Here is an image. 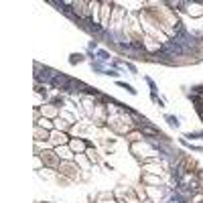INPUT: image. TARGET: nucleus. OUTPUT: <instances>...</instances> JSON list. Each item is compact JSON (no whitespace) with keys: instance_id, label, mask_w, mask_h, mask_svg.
<instances>
[{"instance_id":"nucleus-12","label":"nucleus","mask_w":203,"mask_h":203,"mask_svg":"<svg viewBox=\"0 0 203 203\" xmlns=\"http://www.w3.org/2000/svg\"><path fill=\"white\" fill-rule=\"evenodd\" d=\"M89 67H92V71L97 73V75H106V71H108V65H106V63H102V61H97V59L89 63Z\"/></svg>"},{"instance_id":"nucleus-13","label":"nucleus","mask_w":203,"mask_h":203,"mask_svg":"<svg viewBox=\"0 0 203 203\" xmlns=\"http://www.w3.org/2000/svg\"><path fill=\"white\" fill-rule=\"evenodd\" d=\"M96 55H97V61L106 63V65H110V61L114 59V57H112V53L108 51V49H97V51H96Z\"/></svg>"},{"instance_id":"nucleus-27","label":"nucleus","mask_w":203,"mask_h":203,"mask_svg":"<svg viewBox=\"0 0 203 203\" xmlns=\"http://www.w3.org/2000/svg\"><path fill=\"white\" fill-rule=\"evenodd\" d=\"M144 81L148 83V87H150V93H156V92H159V85L155 83V79H150V77H144Z\"/></svg>"},{"instance_id":"nucleus-29","label":"nucleus","mask_w":203,"mask_h":203,"mask_svg":"<svg viewBox=\"0 0 203 203\" xmlns=\"http://www.w3.org/2000/svg\"><path fill=\"white\" fill-rule=\"evenodd\" d=\"M106 75H108V77H114L116 81H118V77H120V73H118V69H112V67H108Z\"/></svg>"},{"instance_id":"nucleus-31","label":"nucleus","mask_w":203,"mask_h":203,"mask_svg":"<svg viewBox=\"0 0 203 203\" xmlns=\"http://www.w3.org/2000/svg\"><path fill=\"white\" fill-rule=\"evenodd\" d=\"M87 49H89V51H97V49H100V47H97V41L92 39L89 43H87Z\"/></svg>"},{"instance_id":"nucleus-22","label":"nucleus","mask_w":203,"mask_h":203,"mask_svg":"<svg viewBox=\"0 0 203 203\" xmlns=\"http://www.w3.org/2000/svg\"><path fill=\"white\" fill-rule=\"evenodd\" d=\"M116 85H118V87H122V89H126V92L130 93V96H136V93H138V92L134 89V85H130V83L122 81V79H118V81H116Z\"/></svg>"},{"instance_id":"nucleus-33","label":"nucleus","mask_w":203,"mask_h":203,"mask_svg":"<svg viewBox=\"0 0 203 203\" xmlns=\"http://www.w3.org/2000/svg\"><path fill=\"white\" fill-rule=\"evenodd\" d=\"M45 203H51V201H45Z\"/></svg>"},{"instance_id":"nucleus-14","label":"nucleus","mask_w":203,"mask_h":203,"mask_svg":"<svg viewBox=\"0 0 203 203\" xmlns=\"http://www.w3.org/2000/svg\"><path fill=\"white\" fill-rule=\"evenodd\" d=\"M55 130H61V132H67V134H69V130H71V128H73V126L71 124H69V122H65V120H63V118L61 116H59V118H55Z\"/></svg>"},{"instance_id":"nucleus-3","label":"nucleus","mask_w":203,"mask_h":203,"mask_svg":"<svg viewBox=\"0 0 203 203\" xmlns=\"http://www.w3.org/2000/svg\"><path fill=\"white\" fill-rule=\"evenodd\" d=\"M39 156L43 159L45 169H53V171H57V169H59V164H61V156L57 155V150H55V148H51V150H43Z\"/></svg>"},{"instance_id":"nucleus-7","label":"nucleus","mask_w":203,"mask_h":203,"mask_svg":"<svg viewBox=\"0 0 203 203\" xmlns=\"http://www.w3.org/2000/svg\"><path fill=\"white\" fill-rule=\"evenodd\" d=\"M49 140L53 142V146L57 148V146H65V144H69V140H71V136H69L67 132L53 130V132H51V138H49Z\"/></svg>"},{"instance_id":"nucleus-5","label":"nucleus","mask_w":203,"mask_h":203,"mask_svg":"<svg viewBox=\"0 0 203 203\" xmlns=\"http://www.w3.org/2000/svg\"><path fill=\"white\" fill-rule=\"evenodd\" d=\"M93 142L83 138V136H71V140H69V148L75 152V155H83L87 148H92Z\"/></svg>"},{"instance_id":"nucleus-10","label":"nucleus","mask_w":203,"mask_h":203,"mask_svg":"<svg viewBox=\"0 0 203 203\" xmlns=\"http://www.w3.org/2000/svg\"><path fill=\"white\" fill-rule=\"evenodd\" d=\"M33 138H35V142H45L51 138V132L41 128V126H33Z\"/></svg>"},{"instance_id":"nucleus-16","label":"nucleus","mask_w":203,"mask_h":203,"mask_svg":"<svg viewBox=\"0 0 203 203\" xmlns=\"http://www.w3.org/2000/svg\"><path fill=\"white\" fill-rule=\"evenodd\" d=\"M75 163H77L79 167H81V171H87V169H89V167H92V169H93V164L89 163V159H87L85 155H75Z\"/></svg>"},{"instance_id":"nucleus-26","label":"nucleus","mask_w":203,"mask_h":203,"mask_svg":"<svg viewBox=\"0 0 203 203\" xmlns=\"http://www.w3.org/2000/svg\"><path fill=\"white\" fill-rule=\"evenodd\" d=\"M150 100L155 102L159 108H164V100H163V97H159V93H150Z\"/></svg>"},{"instance_id":"nucleus-24","label":"nucleus","mask_w":203,"mask_h":203,"mask_svg":"<svg viewBox=\"0 0 203 203\" xmlns=\"http://www.w3.org/2000/svg\"><path fill=\"white\" fill-rule=\"evenodd\" d=\"M45 169V163H43V159H41L39 155H35V171L39 173V171H43Z\"/></svg>"},{"instance_id":"nucleus-11","label":"nucleus","mask_w":203,"mask_h":203,"mask_svg":"<svg viewBox=\"0 0 203 203\" xmlns=\"http://www.w3.org/2000/svg\"><path fill=\"white\" fill-rule=\"evenodd\" d=\"M55 150H57V155L61 156V160H75V152L69 148V144H65V146H57Z\"/></svg>"},{"instance_id":"nucleus-2","label":"nucleus","mask_w":203,"mask_h":203,"mask_svg":"<svg viewBox=\"0 0 203 203\" xmlns=\"http://www.w3.org/2000/svg\"><path fill=\"white\" fill-rule=\"evenodd\" d=\"M130 152L136 156V163H140V160H146V159H150V156H156V155H159V152L152 148V144H150L148 140L130 144Z\"/></svg>"},{"instance_id":"nucleus-15","label":"nucleus","mask_w":203,"mask_h":203,"mask_svg":"<svg viewBox=\"0 0 203 203\" xmlns=\"http://www.w3.org/2000/svg\"><path fill=\"white\" fill-rule=\"evenodd\" d=\"M83 155H85L87 159H89V163H92V164H100V163H102V156L97 155V150L93 148V146H92V148H87L85 152H83Z\"/></svg>"},{"instance_id":"nucleus-20","label":"nucleus","mask_w":203,"mask_h":203,"mask_svg":"<svg viewBox=\"0 0 203 203\" xmlns=\"http://www.w3.org/2000/svg\"><path fill=\"white\" fill-rule=\"evenodd\" d=\"M35 126H41V128H45V130H49V132H53V130H55V122H53V120H49V118H45V116L41 118V120L37 122Z\"/></svg>"},{"instance_id":"nucleus-6","label":"nucleus","mask_w":203,"mask_h":203,"mask_svg":"<svg viewBox=\"0 0 203 203\" xmlns=\"http://www.w3.org/2000/svg\"><path fill=\"white\" fill-rule=\"evenodd\" d=\"M140 183L146 185V187H163V185H167V179H164V177H159V175L140 173Z\"/></svg>"},{"instance_id":"nucleus-25","label":"nucleus","mask_w":203,"mask_h":203,"mask_svg":"<svg viewBox=\"0 0 203 203\" xmlns=\"http://www.w3.org/2000/svg\"><path fill=\"white\" fill-rule=\"evenodd\" d=\"M124 67L128 69V71L132 73V75H136V73H138V69H136V65L132 61H128V59H124Z\"/></svg>"},{"instance_id":"nucleus-21","label":"nucleus","mask_w":203,"mask_h":203,"mask_svg":"<svg viewBox=\"0 0 203 203\" xmlns=\"http://www.w3.org/2000/svg\"><path fill=\"white\" fill-rule=\"evenodd\" d=\"M85 59L87 57L83 53H71V55H69V65H79V63H83Z\"/></svg>"},{"instance_id":"nucleus-34","label":"nucleus","mask_w":203,"mask_h":203,"mask_svg":"<svg viewBox=\"0 0 203 203\" xmlns=\"http://www.w3.org/2000/svg\"><path fill=\"white\" fill-rule=\"evenodd\" d=\"M201 122H203V116H201Z\"/></svg>"},{"instance_id":"nucleus-9","label":"nucleus","mask_w":203,"mask_h":203,"mask_svg":"<svg viewBox=\"0 0 203 203\" xmlns=\"http://www.w3.org/2000/svg\"><path fill=\"white\" fill-rule=\"evenodd\" d=\"M185 12H187L189 16H193V19H199V16H203V2H187V6H185Z\"/></svg>"},{"instance_id":"nucleus-8","label":"nucleus","mask_w":203,"mask_h":203,"mask_svg":"<svg viewBox=\"0 0 203 203\" xmlns=\"http://www.w3.org/2000/svg\"><path fill=\"white\" fill-rule=\"evenodd\" d=\"M39 110H41V114H43L45 118H49V120H55V118H59V114H61V108L53 106V104H49V102L43 104Z\"/></svg>"},{"instance_id":"nucleus-23","label":"nucleus","mask_w":203,"mask_h":203,"mask_svg":"<svg viewBox=\"0 0 203 203\" xmlns=\"http://www.w3.org/2000/svg\"><path fill=\"white\" fill-rule=\"evenodd\" d=\"M164 120L169 122L171 128H179V126H181V120L177 116H173V114H164Z\"/></svg>"},{"instance_id":"nucleus-4","label":"nucleus","mask_w":203,"mask_h":203,"mask_svg":"<svg viewBox=\"0 0 203 203\" xmlns=\"http://www.w3.org/2000/svg\"><path fill=\"white\" fill-rule=\"evenodd\" d=\"M114 6H116V2H110V0L102 2V10H100V24H102V27H104L106 31H110V20H112V12H114Z\"/></svg>"},{"instance_id":"nucleus-1","label":"nucleus","mask_w":203,"mask_h":203,"mask_svg":"<svg viewBox=\"0 0 203 203\" xmlns=\"http://www.w3.org/2000/svg\"><path fill=\"white\" fill-rule=\"evenodd\" d=\"M57 173L61 175V177H65L67 181H79L83 171H81V167H79L75 160H61Z\"/></svg>"},{"instance_id":"nucleus-19","label":"nucleus","mask_w":203,"mask_h":203,"mask_svg":"<svg viewBox=\"0 0 203 203\" xmlns=\"http://www.w3.org/2000/svg\"><path fill=\"white\" fill-rule=\"evenodd\" d=\"M126 140L130 142V144H136V142H142L144 140V136H142V132L140 130H134V132H130L128 136H124Z\"/></svg>"},{"instance_id":"nucleus-28","label":"nucleus","mask_w":203,"mask_h":203,"mask_svg":"<svg viewBox=\"0 0 203 203\" xmlns=\"http://www.w3.org/2000/svg\"><path fill=\"white\" fill-rule=\"evenodd\" d=\"M183 138H191V140H201V136H199V132H185Z\"/></svg>"},{"instance_id":"nucleus-30","label":"nucleus","mask_w":203,"mask_h":203,"mask_svg":"<svg viewBox=\"0 0 203 203\" xmlns=\"http://www.w3.org/2000/svg\"><path fill=\"white\" fill-rule=\"evenodd\" d=\"M191 93H199V96H203V83H197V85H191Z\"/></svg>"},{"instance_id":"nucleus-18","label":"nucleus","mask_w":203,"mask_h":203,"mask_svg":"<svg viewBox=\"0 0 203 203\" xmlns=\"http://www.w3.org/2000/svg\"><path fill=\"white\" fill-rule=\"evenodd\" d=\"M132 189H134V193H136V197L140 199V201H142V203H144V201H146V199H148V195H146V187H144V185H142V183H138V185H134V187H132Z\"/></svg>"},{"instance_id":"nucleus-17","label":"nucleus","mask_w":203,"mask_h":203,"mask_svg":"<svg viewBox=\"0 0 203 203\" xmlns=\"http://www.w3.org/2000/svg\"><path fill=\"white\" fill-rule=\"evenodd\" d=\"M59 116H61L65 122H69L71 126L77 124V118H75V114H73V112H69V110H65V108H61V114H59Z\"/></svg>"},{"instance_id":"nucleus-32","label":"nucleus","mask_w":203,"mask_h":203,"mask_svg":"<svg viewBox=\"0 0 203 203\" xmlns=\"http://www.w3.org/2000/svg\"><path fill=\"white\" fill-rule=\"evenodd\" d=\"M195 175H197V179H199V181H203V169H199Z\"/></svg>"}]
</instances>
